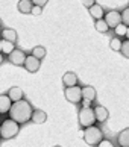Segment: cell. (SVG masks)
Masks as SVG:
<instances>
[{"instance_id": "6da1fadb", "label": "cell", "mask_w": 129, "mask_h": 147, "mask_svg": "<svg viewBox=\"0 0 129 147\" xmlns=\"http://www.w3.org/2000/svg\"><path fill=\"white\" fill-rule=\"evenodd\" d=\"M34 111L35 109H32L30 103L28 100H20V102H15L12 105V108H11V111H9V115L18 124H24V123H28L29 120H32Z\"/></svg>"}, {"instance_id": "7a4b0ae2", "label": "cell", "mask_w": 129, "mask_h": 147, "mask_svg": "<svg viewBox=\"0 0 129 147\" xmlns=\"http://www.w3.org/2000/svg\"><path fill=\"white\" fill-rule=\"evenodd\" d=\"M18 132H20V124L12 118L3 120L2 124H0V135H2L3 140H11L17 137Z\"/></svg>"}, {"instance_id": "3957f363", "label": "cell", "mask_w": 129, "mask_h": 147, "mask_svg": "<svg viewBox=\"0 0 129 147\" xmlns=\"http://www.w3.org/2000/svg\"><path fill=\"white\" fill-rule=\"evenodd\" d=\"M96 120V114L94 109H91V106H82L79 111V126L87 129L90 126H94Z\"/></svg>"}, {"instance_id": "277c9868", "label": "cell", "mask_w": 129, "mask_h": 147, "mask_svg": "<svg viewBox=\"0 0 129 147\" xmlns=\"http://www.w3.org/2000/svg\"><path fill=\"white\" fill-rule=\"evenodd\" d=\"M103 140V134H102L100 127L97 126H90L84 129V141L90 146H99V143Z\"/></svg>"}, {"instance_id": "5b68a950", "label": "cell", "mask_w": 129, "mask_h": 147, "mask_svg": "<svg viewBox=\"0 0 129 147\" xmlns=\"http://www.w3.org/2000/svg\"><path fill=\"white\" fill-rule=\"evenodd\" d=\"M64 96H66V99L72 103H80L84 100L82 97V88L80 86H70V88H66L64 91Z\"/></svg>"}, {"instance_id": "8992f818", "label": "cell", "mask_w": 129, "mask_h": 147, "mask_svg": "<svg viewBox=\"0 0 129 147\" xmlns=\"http://www.w3.org/2000/svg\"><path fill=\"white\" fill-rule=\"evenodd\" d=\"M105 21L108 23L109 29H115L119 24H122V12L119 11H108V12L105 14Z\"/></svg>"}, {"instance_id": "52a82bcc", "label": "cell", "mask_w": 129, "mask_h": 147, "mask_svg": "<svg viewBox=\"0 0 129 147\" xmlns=\"http://www.w3.org/2000/svg\"><path fill=\"white\" fill-rule=\"evenodd\" d=\"M26 58H28V55H26L23 50H20V49H15V50L8 56L9 62H11V64H14V65H24Z\"/></svg>"}, {"instance_id": "ba28073f", "label": "cell", "mask_w": 129, "mask_h": 147, "mask_svg": "<svg viewBox=\"0 0 129 147\" xmlns=\"http://www.w3.org/2000/svg\"><path fill=\"white\" fill-rule=\"evenodd\" d=\"M40 59L38 58H35L34 55H29L28 58H26V62H24V65L23 67L28 70L29 73H36L40 70Z\"/></svg>"}, {"instance_id": "9c48e42d", "label": "cell", "mask_w": 129, "mask_h": 147, "mask_svg": "<svg viewBox=\"0 0 129 147\" xmlns=\"http://www.w3.org/2000/svg\"><path fill=\"white\" fill-rule=\"evenodd\" d=\"M12 100H11V97L8 94H2L0 96V114H6L11 111V108H12Z\"/></svg>"}, {"instance_id": "30bf717a", "label": "cell", "mask_w": 129, "mask_h": 147, "mask_svg": "<svg viewBox=\"0 0 129 147\" xmlns=\"http://www.w3.org/2000/svg\"><path fill=\"white\" fill-rule=\"evenodd\" d=\"M62 84L66 85V88H70V86H76V84H78V76H76V73H73V71L64 73V76H62Z\"/></svg>"}, {"instance_id": "8fae6325", "label": "cell", "mask_w": 129, "mask_h": 147, "mask_svg": "<svg viewBox=\"0 0 129 147\" xmlns=\"http://www.w3.org/2000/svg\"><path fill=\"white\" fill-rule=\"evenodd\" d=\"M34 2L32 0H20L17 8H18V12L21 14H32V9H34Z\"/></svg>"}, {"instance_id": "7c38bea8", "label": "cell", "mask_w": 129, "mask_h": 147, "mask_svg": "<svg viewBox=\"0 0 129 147\" xmlns=\"http://www.w3.org/2000/svg\"><path fill=\"white\" fill-rule=\"evenodd\" d=\"M94 114H96V120H97V121H100V123L106 121V120H108V117H109L108 109H106V108H103L102 105H99V106L94 108Z\"/></svg>"}, {"instance_id": "4fadbf2b", "label": "cell", "mask_w": 129, "mask_h": 147, "mask_svg": "<svg viewBox=\"0 0 129 147\" xmlns=\"http://www.w3.org/2000/svg\"><path fill=\"white\" fill-rule=\"evenodd\" d=\"M88 11H90V15H91V18H94L96 21H97V20H102V18H105L103 8H102L99 3H96L94 6H91Z\"/></svg>"}, {"instance_id": "5bb4252c", "label": "cell", "mask_w": 129, "mask_h": 147, "mask_svg": "<svg viewBox=\"0 0 129 147\" xmlns=\"http://www.w3.org/2000/svg\"><path fill=\"white\" fill-rule=\"evenodd\" d=\"M117 143H119L120 147H129V127L119 132V135H117Z\"/></svg>"}, {"instance_id": "9a60e30c", "label": "cell", "mask_w": 129, "mask_h": 147, "mask_svg": "<svg viewBox=\"0 0 129 147\" xmlns=\"http://www.w3.org/2000/svg\"><path fill=\"white\" fill-rule=\"evenodd\" d=\"M82 97H84V100H87V102H93L96 99V90L91 85L82 86Z\"/></svg>"}, {"instance_id": "2e32d148", "label": "cell", "mask_w": 129, "mask_h": 147, "mask_svg": "<svg viewBox=\"0 0 129 147\" xmlns=\"http://www.w3.org/2000/svg\"><path fill=\"white\" fill-rule=\"evenodd\" d=\"M8 96L11 97V100H12L14 103L20 102V100H23V90L18 88V86H12V88H9Z\"/></svg>"}, {"instance_id": "e0dca14e", "label": "cell", "mask_w": 129, "mask_h": 147, "mask_svg": "<svg viewBox=\"0 0 129 147\" xmlns=\"http://www.w3.org/2000/svg\"><path fill=\"white\" fill-rule=\"evenodd\" d=\"M0 50H2V55H11L14 50H15V47H14V42H11L8 40H2L0 41Z\"/></svg>"}, {"instance_id": "ac0fdd59", "label": "cell", "mask_w": 129, "mask_h": 147, "mask_svg": "<svg viewBox=\"0 0 129 147\" xmlns=\"http://www.w3.org/2000/svg\"><path fill=\"white\" fill-rule=\"evenodd\" d=\"M47 120V114L41 109H35L34 111V115H32V121L35 124H43Z\"/></svg>"}, {"instance_id": "d6986e66", "label": "cell", "mask_w": 129, "mask_h": 147, "mask_svg": "<svg viewBox=\"0 0 129 147\" xmlns=\"http://www.w3.org/2000/svg\"><path fill=\"white\" fill-rule=\"evenodd\" d=\"M2 40H8L11 42L17 41V32H15V29H3L2 30Z\"/></svg>"}, {"instance_id": "ffe728a7", "label": "cell", "mask_w": 129, "mask_h": 147, "mask_svg": "<svg viewBox=\"0 0 129 147\" xmlns=\"http://www.w3.org/2000/svg\"><path fill=\"white\" fill-rule=\"evenodd\" d=\"M94 28H96V30H97V32H100V34H106V32L109 30V26H108V23L105 21V18L96 21V23H94Z\"/></svg>"}, {"instance_id": "44dd1931", "label": "cell", "mask_w": 129, "mask_h": 147, "mask_svg": "<svg viewBox=\"0 0 129 147\" xmlns=\"http://www.w3.org/2000/svg\"><path fill=\"white\" fill-rule=\"evenodd\" d=\"M122 46H123V41L120 40L119 36H114V38L109 41V47H111L114 52H120V50H122Z\"/></svg>"}, {"instance_id": "7402d4cb", "label": "cell", "mask_w": 129, "mask_h": 147, "mask_svg": "<svg viewBox=\"0 0 129 147\" xmlns=\"http://www.w3.org/2000/svg\"><path fill=\"white\" fill-rule=\"evenodd\" d=\"M32 55H34L35 58H38L40 61H41V59L46 56V47H43V46L34 47V49H32Z\"/></svg>"}, {"instance_id": "603a6c76", "label": "cell", "mask_w": 129, "mask_h": 147, "mask_svg": "<svg viewBox=\"0 0 129 147\" xmlns=\"http://www.w3.org/2000/svg\"><path fill=\"white\" fill-rule=\"evenodd\" d=\"M126 32H128V26L126 24H119L115 28V36H119V38H122V36H126Z\"/></svg>"}, {"instance_id": "cb8c5ba5", "label": "cell", "mask_w": 129, "mask_h": 147, "mask_svg": "<svg viewBox=\"0 0 129 147\" xmlns=\"http://www.w3.org/2000/svg\"><path fill=\"white\" fill-rule=\"evenodd\" d=\"M120 52H122L123 56L129 59V40L123 41V46H122V50H120Z\"/></svg>"}, {"instance_id": "d4e9b609", "label": "cell", "mask_w": 129, "mask_h": 147, "mask_svg": "<svg viewBox=\"0 0 129 147\" xmlns=\"http://www.w3.org/2000/svg\"><path fill=\"white\" fill-rule=\"evenodd\" d=\"M122 21H123V24H126L128 28H129V6L123 9V12H122Z\"/></svg>"}, {"instance_id": "484cf974", "label": "cell", "mask_w": 129, "mask_h": 147, "mask_svg": "<svg viewBox=\"0 0 129 147\" xmlns=\"http://www.w3.org/2000/svg\"><path fill=\"white\" fill-rule=\"evenodd\" d=\"M80 3H82L85 8L90 9L91 6H94V5H96V0H80Z\"/></svg>"}, {"instance_id": "4316f807", "label": "cell", "mask_w": 129, "mask_h": 147, "mask_svg": "<svg viewBox=\"0 0 129 147\" xmlns=\"http://www.w3.org/2000/svg\"><path fill=\"white\" fill-rule=\"evenodd\" d=\"M97 147H114V144H112L109 140H102Z\"/></svg>"}, {"instance_id": "83f0119b", "label": "cell", "mask_w": 129, "mask_h": 147, "mask_svg": "<svg viewBox=\"0 0 129 147\" xmlns=\"http://www.w3.org/2000/svg\"><path fill=\"white\" fill-rule=\"evenodd\" d=\"M34 2V5L35 6H41V8H44V5L49 2V0H32Z\"/></svg>"}, {"instance_id": "f1b7e54d", "label": "cell", "mask_w": 129, "mask_h": 147, "mask_svg": "<svg viewBox=\"0 0 129 147\" xmlns=\"http://www.w3.org/2000/svg\"><path fill=\"white\" fill-rule=\"evenodd\" d=\"M43 12V8L41 6H34V9H32V14L30 15H40Z\"/></svg>"}, {"instance_id": "f546056e", "label": "cell", "mask_w": 129, "mask_h": 147, "mask_svg": "<svg viewBox=\"0 0 129 147\" xmlns=\"http://www.w3.org/2000/svg\"><path fill=\"white\" fill-rule=\"evenodd\" d=\"M126 38L129 40V28H128V32H126Z\"/></svg>"}, {"instance_id": "4dcf8cb0", "label": "cell", "mask_w": 129, "mask_h": 147, "mask_svg": "<svg viewBox=\"0 0 129 147\" xmlns=\"http://www.w3.org/2000/svg\"><path fill=\"white\" fill-rule=\"evenodd\" d=\"M53 147H61V146H53Z\"/></svg>"}]
</instances>
